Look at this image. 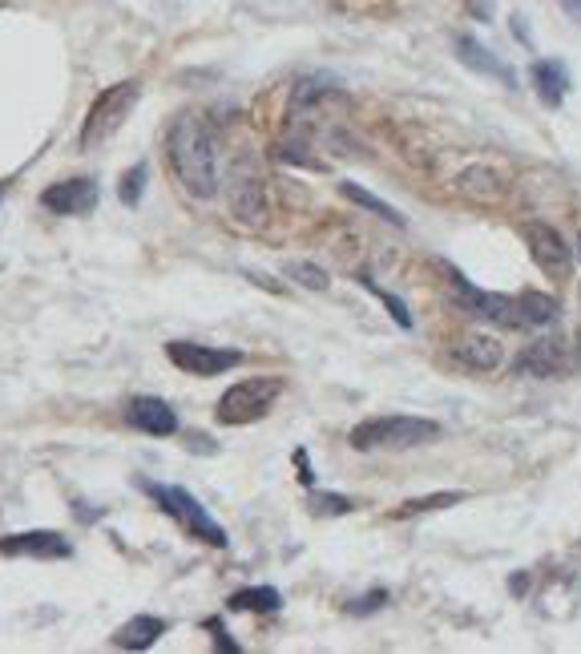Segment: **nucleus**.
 Listing matches in <instances>:
<instances>
[{
    "instance_id": "f257e3e1",
    "label": "nucleus",
    "mask_w": 581,
    "mask_h": 654,
    "mask_svg": "<svg viewBox=\"0 0 581 654\" xmlns=\"http://www.w3.org/2000/svg\"><path fill=\"white\" fill-rule=\"evenodd\" d=\"M166 154H170V170L182 182L190 199H214L218 194V150H214V134L206 130V121L194 114H178L166 134Z\"/></svg>"
},
{
    "instance_id": "f03ea898",
    "label": "nucleus",
    "mask_w": 581,
    "mask_h": 654,
    "mask_svg": "<svg viewBox=\"0 0 581 654\" xmlns=\"http://www.w3.org/2000/svg\"><path fill=\"white\" fill-rule=\"evenodd\" d=\"M440 441V425L428 416H368L347 432V444L359 453L371 449H416Z\"/></svg>"
},
{
    "instance_id": "7ed1b4c3",
    "label": "nucleus",
    "mask_w": 581,
    "mask_h": 654,
    "mask_svg": "<svg viewBox=\"0 0 581 654\" xmlns=\"http://www.w3.org/2000/svg\"><path fill=\"white\" fill-rule=\"evenodd\" d=\"M138 489H142L154 506L166 513V518H174L178 525H182L186 534H194V537H202L206 546H218L223 549L230 537H226V530L218 525V521L206 513V506H202L199 497L190 494V489H182V485H162V481H138Z\"/></svg>"
},
{
    "instance_id": "20e7f679",
    "label": "nucleus",
    "mask_w": 581,
    "mask_h": 654,
    "mask_svg": "<svg viewBox=\"0 0 581 654\" xmlns=\"http://www.w3.org/2000/svg\"><path fill=\"white\" fill-rule=\"evenodd\" d=\"M138 97H142V81H133V78L118 81V85H109V90H102V94L93 97L90 114L81 121V150L106 146L109 138L126 126V118H130L133 106H138Z\"/></svg>"
},
{
    "instance_id": "39448f33",
    "label": "nucleus",
    "mask_w": 581,
    "mask_h": 654,
    "mask_svg": "<svg viewBox=\"0 0 581 654\" xmlns=\"http://www.w3.org/2000/svg\"><path fill=\"white\" fill-rule=\"evenodd\" d=\"M278 392H283V380L278 376H251V380H238L223 392V401L214 408L218 416V425H230V428H242V425H254V420H263L271 408H275Z\"/></svg>"
},
{
    "instance_id": "423d86ee",
    "label": "nucleus",
    "mask_w": 581,
    "mask_h": 654,
    "mask_svg": "<svg viewBox=\"0 0 581 654\" xmlns=\"http://www.w3.org/2000/svg\"><path fill=\"white\" fill-rule=\"evenodd\" d=\"M440 271H444V280H449L452 299H456V304H461V311H469L473 320H489V323H497V328H525V323H521V311H517L513 295L481 292V287H473V283L464 280L456 267H449V263H440Z\"/></svg>"
},
{
    "instance_id": "0eeeda50",
    "label": "nucleus",
    "mask_w": 581,
    "mask_h": 654,
    "mask_svg": "<svg viewBox=\"0 0 581 654\" xmlns=\"http://www.w3.org/2000/svg\"><path fill=\"white\" fill-rule=\"evenodd\" d=\"M517 235L525 239L529 254H533V263H537L542 275H549V280H569V271H573V251L566 247L561 230L542 223V218H525V223L517 227Z\"/></svg>"
},
{
    "instance_id": "6e6552de",
    "label": "nucleus",
    "mask_w": 581,
    "mask_h": 654,
    "mask_svg": "<svg viewBox=\"0 0 581 654\" xmlns=\"http://www.w3.org/2000/svg\"><path fill=\"white\" fill-rule=\"evenodd\" d=\"M166 356L178 372L199 376V380H211V376H223L230 368L242 364V352L235 347H211V344H190V340H170L166 344Z\"/></svg>"
},
{
    "instance_id": "1a4fd4ad",
    "label": "nucleus",
    "mask_w": 581,
    "mask_h": 654,
    "mask_svg": "<svg viewBox=\"0 0 581 654\" xmlns=\"http://www.w3.org/2000/svg\"><path fill=\"white\" fill-rule=\"evenodd\" d=\"M97 199H102V187H97V178H85V174L40 190V206L49 214H90Z\"/></svg>"
},
{
    "instance_id": "9d476101",
    "label": "nucleus",
    "mask_w": 581,
    "mask_h": 654,
    "mask_svg": "<svg viewBox=\"0 0 581 654\" xmlns=\"http://www.w3.org/2000/svg\"><path fill=\"white\" fill-rule=\"evenodd\" d=\"M4 558H37V561H66L73 558V546L54 530H25V534L0 537Z\"/></svg>"
},
{
    "instance_id": "9b49d317",
    "label": "nucleus",
    "mask_w": 581,
    "mask_h": 654,
    "mask_svg": "<svg viewBox=\"0 0 581 654\" xmlns=\"http://www.w3.org/2000/svg\"><path fill=\"white\" fill-rule=\"evenodd\" d=\"M452 53H456V61H461L464 69H473V73H481V78L501 81L505 90H517V69L509 66V61H501L493 49H485L476 37H469V33L452 37Z\"/></svg>"
},
{
    "instance_id": "f8f14e48",
    "label": "nucleus",
    "mask_w": 581,
    "mask_h": 654,
    "mask_svg": "<svg viewBox=\"0 0 581 654\" xmlns=\"http://www.w3.org/2000/svg\"><path fill=\"white\" fill-rule=\"evenodd\" d=\"M573 368L566 340H533L513 360V376H566Z\"/></svg>"
},
{
    "instance_id": "ddd939ff",
    "label": "nucleus",
    "mask_w": 581,
    "mask_h": 654,
    "mask_svg": "<svg viewBox=\"0 0 581 654\" xmlns=\"http://www.w3.org/2000/svg\"><path fill=\"white\" fill-rule=\"evenodd\" d=\"M126 425L145 432V437H174L178 432V413L162 396H133L126 404Z\"/></svg>"
},
{
    "instance_id": "4468645a",
    "label": "nucleus",
    "mask_w": 581,
    "mask_h": 654,
    "mask_svg": "<svg viewBox=\"0 0 581 654\" xmlns=\"http://www.w3.org/2000/svg\"><path fill=\"white\" fill-rule=\"evenodd\" d=\"M529 81H533V94H537V102H542L545 109H561L569 85H573L566 61H557V57L533 61V66H529Z\"/></svg>"
},
{
    "instance_id": "2eb2a0df",
    "label": "nucleus",
    "mask_w": 581,
    "mask_h": 654,
    "mask_svg": "<svg viewBox=\"0 0 581 654\" xmlns=\"http://www.w3.org/2000/svg\"><path fill=\"white\" fill-rule=\"evenodd\" d=\"M170 630V622L166 618H158V615H133L130 622H121L118 630H114V646L118 651H150L154 642L162 639Z\"/></svg>"
},
{
    "instance_id": "dca6fc26",
    "label": "nucleus",
    "mask_w": 581,
    "mask_h": 654,
    "mask_svg": "<svg viewBox=\"0 0 581 654\" xmlns=\"http://www.w3.org/2000/svg\"><path fill=\"white\" fill-rule=\"evenodd\" d=\"M452 364H461L464 372H493L501 364V344L493 335H464L461 344H452Z\"/></svg>"
},
{
    "instance_id": "f3484780",
    "label": "nucleus",
    "mask_w": 581,
    "mask_h": 654,
    "mask_svg": "<svg viewBox=\"0 0 581 654\" xmlns=\"http://www.w3.org/2000/svg\"><path fill=\"white\" fill-rule=\"evenodd\" d=\"M230 206L242 223H254V218H263V178H254V174H238L235 182H230Z\"/></svg>"
},
{
    "instance_id": "a211bd4d",
    "label": "nucleus",
    "mask_w": 581,
    "mask_h": 654,
    "mask_svg": "<svg viewBox=\"0 0 581 654\" xmlns=\"http://www.w3.org/2000/svg\"><path fill=\"white\" fill-rule=\"evenodd\" d=\"M340 94H344V90H340L331 78H304L295 90H290V114H295V118H304L307 109L323 106L328 97H340Z\"/></svg>"
},
{
    "instance_id": "6ab92c4d",
    "label": "nucleus",
    "mask_w": 581,
    "mask_h": 654,
    "mask_svg": "<svg viewBox=\"0 0 581 654\" xmlns=\"http://www.w3.org/2000/svg\"><path fill=\"white\" fill-rule=\"evenodd\" d=\"M340 194H344L347 202H356L359 211H368V214H376V218H383V223H392V227H408V218H404V214H400L392 202L376 199L371 190L356 187V182H340Z\"/></svg>"
},
{
    "instance_id": "aec40b11",
    "label": "nucleus",
    "mask_w": 581,
    "mask_h": 654,
    "mask_svg": "<svg viewBox=\"0 0 581 654\" xmlns=\"http://www.w3.org/2000/svg\"><path fill=\"white\" fill-rule=\"evenodd\" d=\"M278 606H283V594L275 586H251L226 598V610H247V615H275Z\"/></svg>"
},
{
    "instance_id": "412c9836",
    "label": "nucleus",
    "mask_w": 581,
    "mask_h": 654,
    "mask_svg": "<svg viewBox=\"0 0 581 654\" xmlns=\"http://www.w3.org/2000/svg\"><path fill=\"white\" fill-rule=\"evenodd\" d=\"M517 311H521V323H529V328H549V323H557L561 308L545 292H521L517 295Z\"/></svg>"
},
{
    "instance_id": "4be33fe9",
    "label": "nucleus",
    "mask_w": 581,
    "mask_h": 654,
    "mask_svg": "<svg viewBox=\"0 0 581 654\" xmlns=\"http://www.w3.org/2000/svg\"><path fill=\"white\" fill-rule=\"evenodd\" d=\"M464 497L469 494H461V489H444V494H428V497H412V501H404V506L392 513L396 521H408V518H420V513H432V509H444V506H461Z\"/></svg>"
},
{
    "instance_id": "5701e85b",
    "label": "nucleus",
    "mask_w": 581,
    "mask_h": 654,
    "mask_svg": "<svg viewBox=\"0 0 581 654\" xmlns=\"http://www.w3.org/2000/svg\"><path fill=\"white\" fill-rule=\"evenodd\" d=\"M359 283H364V287H368V292L376 295V299H380L383 308H388V316H392V320H396L400 328H404V332H412V323H416V320H412V308L404 304V299H400L396 292H388V287H380V283L371 280V275H359Z\"/></svg>"
},
{
    "instance_id": "b1692460",
    "label": "nucleus",
    "mask_w": 581,
    "mask_h": 654,
    "mask_svg": "<svg viewBox=\"0 0 581 654\" xmlns=\"http://www.w3.org/2000/svg\"><path fill=\"white\" fill-rule=\"evenodd\" d=\"M307 506H311V513L316 518H344V513H352L356 509V501L344 494H311L307 497Z\"/></svg>"
},
{
    "instance_id": "393cba45",
    "label": "nucleus",
    "mask_w": 581,
    "mask_h": 654,
    "mask_svg": "<svg viewBox=\"0 0 581 654\" xmlns=\"http://www.w3.org/2000/svg\"><path fill=\"white\" fill-rule=\"evenodd\" d=\"M145 178H150V166H145V162H138V166H133V170H126V174H121L118 199L126 202V206H138V202H142Z\"/></svg>"
},
{
    "instance_id": "a878e982",
    "label": "nucleus",
    "mask_w": 581,
    "mask_h": 654,
    "mask_svg": "<svg viewBox=\"0 0 581 654\" xmlns=\"http://www.w3.org/2000/svg\"><path fill=\"white\" fill-rule=\"evenodd\" d=\"M287 275L295 283H304V287H311V292H323L328 287V271L316 267V263H304V259H295V263H287Z\"/></svg>"
},
{
    "instance_id": "bb28decb",
    "label": "nucleus",
    "mask_w": 581,
    "mask_h": 654,
    "mask_svg": "<svg viewBox=\"0 0 581 654\" xmlns=\"http://www.w3.org/2000/svg\"><path fill=\"white\" fill-rule=\"evenodd\" d=\"M383 606H388V590H383V586H376V590H368V594H364V598H356V602H352V606H347V610H352V615H356V618H364V615H376V610H383Z\"/></svg>"
},
{
    "instance_id": "cd10ccee",
    "label": "nucleus",
    "mask_w": 581,
    "mask_h": 654,
    "mask_svg": "<svg viewBox=\"0 0 581 654\" xmlns=\"http://www.w3.org/2000/svg\"><path fill=\"white\" fill-rule=\"evenodd\" d=\"M295 468H299V481L311 489V485H316V468H311V461H307V449H295Z\"/></svg>"
},
{
    "instance_id": "c85d7f7f",
    "label": "nucleus",
    "mask_w": 581,
    "mask_h": 654,
    "mask_svg": "<svg viewBox=\"0 0 581 654\" xmlns=\"http://www.w3.org/2000/svg\"><path fill=\"white\" fill-rule=\"evenodd\" d=\"M206 630L214 634V646H218V651H238V642L223 634V622H218V618H211V622H206Z\"/></svg>"
},
{
    "instance_id": "c756f323",
    "label": "nucleus",
    "mask_w": 581,
    "mask_h": 654,
    "mask_svg": "<svg viewBox=\"0 0 581 654\" xmlns=\"http://www.w3.org/2000/svg\"><path fill=\"white\" fill-rule=\"evenodd\" d=\"M509 594H517V598H521V594H529V574H513V578H509Z\"/></svg>"
},
{
    "instance_id": "7c9ffc66",
    "label": "nucleus",
    "mask_w": 581,
    "mask_h": 654,
    "mask_svg": "<svg viewBox=\"0 0 581 654\" xmlns=\"http://www.w3.org/2000/svg\"><path fill=\"white\" fill-rule=\"evenodd\" d=\"M469 4H473V16H481V21L493 16V0H469Z\"/></svg>"
},
{
    "instance_id": "2f4dec72",
    "label": "nucleus",
    "mask_w": 581,
    "mask_h": 654,
    "mask_svg": "<svg viewBox=\"0 0 581 654\" xmlns=\"http://www.w3.org/2000/svg\"><path fill=\"white\" fill-rule=\"evenodd\" d=\"M561 9H566L573 21H581V0H561Z\"/></svg>"
},
{
    "instance_id": "473e14b6",
    "label": "nucleus",
    "mask_w": 581,
    "mask_h": 654,
    "mask_svg": "<svg viewBox=\"0 0 581 654\" xmlns=\"http://www.w3.org/2000/svg\"><path fill=\"white\" fill-rule=\"evenodd\" d=\"M573 254H578V259H581V230H578V247H573Z\"/></svg>"
},
{
    "instance_id": "72a5a7b5",
    "label": "nucleus",
    "mask_w": 581,
    "mask_h": 654,
    "mask_svg": "<svg viewBox=\"0 0 581 654\" xmlns=\"http://www.w3.org/2000/svg\"><path fill=\"white\" fill-rule=\"evenodd\" d=\"M0 199H4V182H0Z\"/></svg>"
}]
</instances>
